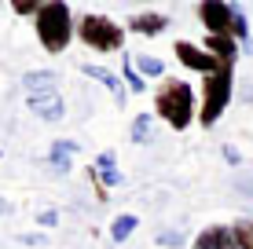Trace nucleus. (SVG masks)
<instances>
[{
    "instance_id": "nucleus-12",
    "label": "nucleus",
    "mask_w": 253,
    "mask_h": 249,
    "mask_svg": "<svg viewBox=\"0 0 253 249\" xmlns=\"http://www.w3.org/2000/svg\"><path fill=\"white\" fill-rule=\"evenodd\" d=\"M202 48L209 55H216L220 63H231V66H235V59H239V40H231V37H206Z\"/></svg>"
},
{
    "instance_id": "nucleus-16",
    "label": "nucleus",
    "mask_w": 253,
    "mask_h": 249,
    "mask_svg": "<svg viewBox=\"0 0 253 249\" xmlns=\"http://www.w3.org/2000/svg\"><path fill=\"white\" fill-rule=\"evenodd\" d=\"M121 81H125V88L128 92H143V77L136 73V66H132V55H125V63H121Z\"/></svg>"
},
{
    "instance_id": "nucleus-17",
    "label": "nucleus",
    "mask_w": 253,
    "mask_h": 249,
    "mask_svg": "<svg viewBox=\"0 0 253 249\" xmlns=\"http://www.w3.org/2000/svg\"><path fill=\"white\" fill-rule=\"evenodd\" d=\"M231 238L239 249H253V220H239V224H231Z\"/></svg>"
},
{
    "instance_id": "nucleus-13",
    "label": "nucleus",
    "mask_w": 253,
    "mask_h": 249,
    "mask_svg": "<svg viewBox=\"0 0 253 249\" xmlns=\"http://www.w3.org/2000/svg\"><path fill=\"white\" fill-rule=\"evenodd\" d=\"M77 150L81 147H77L74 140H55L51 143V165H55L59 173H70V158H74Z\"/></svg>"
},
{
    "instance_id": "nucleus-14",
    "label": "nucleus",
    "mask_w": 253,
    "mask_h": 249,
    "mask_svg": "<svg viewBox=\"0 0 253 249\" xmlns=\"http://www.w3.org/2000/svg\"><path fill=\"white\" fill-rule=\"evenodd\" d=\"M132 66H136V73L143 77V81H147V77H162V73H165V63H162V59H158V55H143V51L132 55Z\"/></svg>"
},
{
    "instance_id": "nucleus-1",
    "label": "nucleus",
    "mask_w": 253,
    "mask_h": 249,
    "mask_svg": "<svg viewBox=\"0 0 253 249\" xmlns=\"http://www.w3.org/2000/svg\"><path fill=\"white\" fill-rule=\"evenodd\" d=\"M154 117H162L169 128L184 132L191 128V121H198V99L195 88L180 77H165V81L154 88Z\"/></svg>"
},
{
    "instance_id": "nucleus-21",
    "label": "nucleus",
    "mask_w": 253,
    "mask_h": 249,
    "mask_svg": "<svg viewBox=\"0 0 253 249\" xmlns=\"http://www.w3.org/2000/svg\"><path fill=\"white\" fill-rule=\"evenodd\" d=\"M158 242H162V246H180L184 238H180L176 231H172V235H169V231H162V235H158Z\"/></svg>"
},
{
    "instance_id": "nucleus-15",
    "label": "nucleus",
    "mask_w": 253,
    "mask_h": 249,
    "mask_svg": "<svg viewBox=\"0 0 253 249\" xmlns=\"http://www.w3.org/2000/svg\"><path fill=\"white\" fill-rule=\"evenodd\" d=\"M136 227H139V220L132 213H121V216H114V224H110V238H114V242H125Z\"/></svg>"
},
{
    "instance_id": "nucleus-6",
    "label": "nucleus",
    "mask_w": 253,
    "mask_h": 249,
    "mask_svg": "<svg viewBox=\"0 0 253 249\" xmlns=\"http://www.w3.org/2000/svg\"><path fill=\"white\" fill-rule=\"evenodd\" d=\"M92 179V187H95V198L99 202H107V191H114V187L121 183V173H118V158H114V150H103L99 158H95V165L84 169Z\"/></svg>"
},
{
    "instance_id": "nucleus-3",
    "label": "nucleus",
    "mask_w": 253,
    "mask_h": 249,
    "mask_svg": "<svg viewBox=\"0 0 253 249\" xmlns=\"http://www.w3.org/2000/svg\"><path fill=\"white\" fill-rule=\"evenodd\" d=\"M198 22L209 30V37H231V40H250V22L242 7L224 4V0H202L195 7Z\"/></svg>"
},
{
    "instance_id": "nucleus-9",
    "label": "nucleus",
    "mask_w": 253,
    "mask_h": 249,
    "mask_svg": "<svg viewBox=\"0 0 253 249\" xmlns=\"http://www.w3.org/2000/svg\"><path fill=\"white\" fill-rule=\"evenodd\" d=\"M165 30H169V19L162 11H143V15H132L125 22V33H139V37H158Z\"/></svg>"
},
{
    "instance_id": "nucleus-11",
    "label": "nucleus",
    "mask_w": 253,
    "mask_h": 249,
    "mask_svg": "<svg viewBox=\"0 0 253 249\" xmlns=\"http://www.w3.org/2000/svg\"><path fill=\"white\" fill-rule=\"evenodd\" d=\"M26 96H44V92H55V73L51 70H30L22 77Z\"/></svg>"
},
{
    "instance_id": "nucleus-7",
    "label": "nucleus",
    "mask_w": 253,
    "mask_h": 249,
    "mask_svg": "<svg viewBox=\"0 0 253 249\" xmlns=\"http://www.w3.org/2000/svg\"><path fill=\"white\" fill-rule=\"evenodd\" d=\"M172 51H176L180 66H187V70H195V73H202V77L216 73V70H220V66H224L220 59H216V55H209L206 48L191 44V40H176V44H172Z\"/></svg>"
},
{
    "instance_id": "nucleus-5",
    "label": "nucleus",
    "mask_w": 253,
    "mask_h": 249,
    "mask_svg": "<svg viewBox=\"0 0 253 249\" xmlns=\"http://www.w3.org/2000/svg\"><path fill=\"white\" fill-rule=\"evenodd\" d=\"M77 37H81L84 48L99 51V55H110V51L125 48V26H118L114 19H107L99 11H88L77 19Z\"/></svg>"
},
{
    "instance_id": "nucleus-2",
    "label": "nucleus",
    "mask_w": 253,
    "mask_h": 249,
    "mask_svg": "<svg viewBox=\"0 0 253 249\" xmlns=\"http://www.w3.org/2000/svg\"><path fill=\"white\" fill-rule=\"evenodd\" d=\"M33 30H37L41 48L51 51V55H59V51H66L70 40L77 37V19H74V11H70V4L48 0V4H41V11L33 15Z\"/></svg>"
},
{
    "instance_id": "nucleus-10",
    "label": "nucleus",
    "mask_w": 253,
    "mask_h": 249,
    "mask_svg": "<svg viewBox=\"0 0 253 249\" xmlns=\"http://www.w3.org/2000/svg\"><path fill=\"white\" fill-rule=\"evenodd\" d=\"M81 73H84V77H95V81H99L107 92H114V99H118V103L125 99V92H128V88H125V81H121V73L107 70V66H95V63H84V66H81Z\"/></svg>"
},
{
    "instance_id": "nucleus-20",
    "label": "nucleus",
    "mask_w": 253,
    "mask_h": 249,
    "mask_svg": "<svg viewBox=\"0 0 253 249\" xmlns=\"http://www.w3.org/2000/svg\"><path fill=\"white\" fill-rule=\"evenodd\" d=\"M37 224L44 227V231H51V227L59 224V213H55V209H41V213H37Z\"/></svg>"
},
{
    "instance_id": "nucleus-8",
    "label": "nucleus",
    "mask_w": 253,
    "mask_h": 249,
    "mask_svg": "<svg viewBox=\"0 0 253 249\" xmlns=\"http://www.w3.org/2000/svg\"><path fill=\"white\" fill-rule=\"evenodd\" d=\"M26 107H30L33 117H41V121L55 125L66 117V107H63V96L59 92H44V96H26Z\"/></svg>"
},
{
    "instance_id": "nucleus-4",
    "label": "nucleus",
    "mask_w": 253,
    "mask_h": 249,
    "mask_svg": "<svg viewBox=\"0 0 253 249\" xmlns=\"http://www.w3.org/2000/svg\"><path fill=\"white\" fill-rule=\"evenodd\" d=\"M231 88H235V66L231 63H224L216 73L202 77V107H198L202 128H213L224 117V110H228V103H231Z\"/></svg>"
},
{
    "instance_id": "nucleus-18",
    "label": "nucleus",
    "mask_w": 253,
    "mask_h": 249,
    "mask_svg": "<svg viewBox=\"0 0 253 249\" xmlns=\"http://www.w3.org/2000/svg\"><path fill=\"white\" fill-rule=\"evenodd\" d=\"M151 140V114L132 117V143H147Z\"/></svg>"
},
{
    "instance_id": "nucleus-19",
    "label": "nucleus",
    "mask_w": 253,
    "mask_h": 249,
    "mask_svg": "<svg viewBox=\"0 0 253 249\" xmlns=\"http://www.w3.org/2000/svg\"><path fill=\"white\" fill-rule=\"evenodd\" d=\"M11 11H15V15H37V11H41V4H37V0H15Z\"/></svg>"
}]
</instances>
